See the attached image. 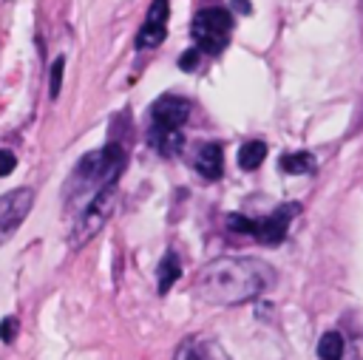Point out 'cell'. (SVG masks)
Listing matches in <instances>:
<instances>
[{
  "instance_id": "5",
  "label": "cell",
  "mask_w": 363,
  "mask_h": 360,
  "mask_svg": "<svg viewBox=\"0 0 363 360\" xmlns=\"http://www.w3.org/2000/svg\"><path fill=\"white\" fill-rule=\"evenodd\" d=\"M113 198H116V184L105 187L102 193H96L79 213L77 224H74V232H71V247H82L85 241H91L102 227L105 221L111 218L113 213Z\"/></svg>"
},
{
  "instance_id": "4",
  "label": "cell",
  "mask_w": 363,
  "mask_h": 360,
  "mask_svg": "<svg viewBox=\"0 0 363 360\" xmlns=\"http://www.w3.org/2000/svg\"><path fill=\"white\" fill-rule=\"evenodd\" d=\"M230 31H233V14L227 9H221V6H210V9L199 11L193 17V26H190L196 48L201 54L224 51V45L230 43Z\"/></svg>"
},
{
  "instance_id": "7",
  "label": "cell",
  "mask_w": 363,
  "mask_h": 360,
  "mask_svg": "<svg viewBox=\"0 0 363 360\" xmlns=\"http://www.w3.org/2000/svg\"><path fill=\"white\" fill-rule=\"evenodd\" d=\"M187 116L190 102L176 94H164L150 105V130H182Z\"/></svg>"
},
{
  "instance_id": "14",
  "label": "cell",
  "mask_w": 363,
  "mask_h": 360,
  "mask_svg": "<svg viewBox=\"0 0 363 360\" xmlns=\"http://www.w3.org/2000/svg\"><path fill=\"white\" fill-rule=\"evenodd\" d=\"M62 68H65V60L57 57L54 65H51V96H54V99H57L60 88H62Z\"/></svg>"
},
{
  "instance_id": "12",
  "label": "cell",
  "mask_w": 363,
  "mask_h": 360,
  "mask_svg": "<svg viewBox=\"0 0 363 360\" xmlns=\"http://www.w3.org/2000/svg\"><path fill=\"white\" fill-rule=\"evenodd\" d=\"M264 159H267V145H264L261 139L244 142L241 150H238V164H241V170H255V167H261Z\"/></svg>"
},
{
  "instance_id": "15",
  "label": "cell",
  "mask_w": 363,
  "mask_h": 360,
  "mask_svg": "<svg viewBox=\"0 0 363 360\" xmlns=\"http://www.w3.org/2000/svg\"><path fill=\"white\" fill-rule=\"evenodd\" d=\"M17 329H20L17 317H3V320H0V340H3V343H11V340L17 337Z\"/></svg>"
},
{
  "instance_id": "18",
  "label": "cell",
  "mask_w": 363,
  "mask_h": 360,
  "mask_svg": "<svg viewBox=\"0 0 363 360\" xmlns=\"http://www.w3.org/2000/svg\"><path fill=\"white\" fill-rule=\"evenodd\" d=\"M233 9H238L241 14H250V11H252V6H250L247 0H233Z\"/></svg>"
},
{
  "instance_id": "13",
  "label": "cell",
  "mask_w": 363,
  "mask_h": 360,
  "mask_svg": "<svg viewBox=\"0 0 363 360\" xmlns=\"http://www.w3.org/2000/svg\"><path fill=\"white\" fill-rule=\"evenodd\" d=\"M312 167H315V162H312V156L303 153V150H301V153H286V156L281 159V170H284V173H295V176H298V173H309Z\"/></svg>"
},
{
  "instance_id": "2",
  "label": "cell",
  "mask_w": 363,
  "mask_h": 360,
  "mask_svg": "<svg viewBox=\"0 0 363 360\" xmlns=\"http://www.w3.org/2000/svg\"><path fill=\"white\" fill-rule=\"evenodd\" d=\"M122 167H125V150L116 142L105 145L102 150H94V153L82 156L79 164H77V170H74V176H71L68 196L71 198H88L91 201L105 187L116 184Z\"/></svg>"
},
{
  "instance_id": "17",
  "label": "cell",
  "mask_w": 363,
  "mask_h": 360,
  "mask_svg": "<svg viewBox=\"0 0 363 360\" xmlns=\"http://www.w3.org/2000/svg\"><path fill=\"white\" fill-rule=\"evenodd\" d=\"M14 167H17L14 153H11V150H0V179H3V176H9Z\"/></svg>"
},
{
  "instance_id": "16",
  "label": "cell",
  "mask_w": 363,
  "mask_h": 360,
  "mask_svg": "<svg viewBox=\"0 0 363 360\" xmlns=\"http://www.w3.org/2000/svg\"><path fill=\"white\" fill-rule=\"evenodd\" d=\"M199 57H201V51H199V48H187V51L179 57V68L193 71V68H196V62H199Z\"/></svg>"
},
{
  "instance_id": "1",
  "label": "cell",
  "mask_w": 363,
  "mask_h": 360,
  "mask_svg": "<svg viewBox=\"0 0 363 360\" xmlns=\"http://www.w3.org/2000/svg\"><path fill=\"white\" fill-rule=\"evenodd\" d=\"M275 283V269L261 258L247 255H224L196 275L193 292L213 306H238L258 298L264 289Z\"/></svg>"
},
{
  "instance_id": "6",
  "label": "cell",
  "mask_w": 363,
  "mask_h": 360,
  "mask_svg": "<svg viewBox=\"0 0 363 360\" xmlns=\"http://www.w3.org/2000/svg\"><path fill=\"white\" fill-rule=\"evenodd\" d=\"M31 204H34V190L31 187H20V190H11V193L0 196V244H6L17 232V227L26 221Z\"/></svg>"
},
{
  "instance_id": "11",
  "label": "cell",
  "mask_w": 363,
  "mask_h": 360,
  "mask_svg": "<svg viewBox=\"0 0 363 360\" xmlns=\"http://www.w3.org/2000/svg\"><path fill=\"white\" fill-rule=\"evenodd\" d=\"M318 357L320 360H343L346 357V340H343V334L335 332V329L323 332L320 340H318Z\"/></svg>"
},
{
  "instance_id": "9",
  "label": "cell",
  "mask_w": 363,
  "mask_h": 360,
  "mask_svg": "<svg viewBox=\"0 0 363 360\" xmlns=\"http://www.w3.org/2000/svg\"><path fill=\"white\" fill-rule=\"evenodd\" d=\"M193 167H196V173L204 176L207 181L221 179V173H224V153H221V145H216V142L201 145V147L196 150V156H193Z\"/></svg>"
},
{
  "instance_id": "8",
  "label": "cell",
  "mask_w": 363,
  "mask_h": 360,
  "mask_svg": "<svg viewBox=\"0 0 363 360\" xmlns=\"http://www.w3.org/2000/svg\"><path fill=\"white\" fill-rule=\"evenodd\" d=\"M167 20H170V0H153L136 34V48H156L159 43H164Z\"/></svg>"
},
{
  "instance_id": "10",
  "label": "cell",
  "mask_w": 363,
  "mask_h": 360,
  "mask_svg": "<svg viewBox=\"0 0 363 360\" xmlns=\"http://www.w3.org/2000/svg\"><path fill=\"white\" fill-rule=\"evenodd\" d=\"M179 278H182V261H179V255H176L173 249H167L164 258L159 261V269H156V292H159V295H167L170 286H173Z\"/></svg>"
},
{
  "instance_id": "3",
  "label": "cell",
  "mask_w": 363,
  "mask_h": 360,
  "mask_svg": "<svg viewBox=\"0 0 363 360\" xmlns=\"http://www.w3.org/2000/svg\"><path fill=\"white\" fill-rule=\"evenodd\" d=\"M298 213H301V204H298V201H286V204H281L278 210H272V213L264 215V218H247V215H241V213H230V215H227V227L235 230V232L252 235V238L261 241V244L275 247V244H281V241L286 238L289 221H292Z\"/></svg>"
}]
</instances>
